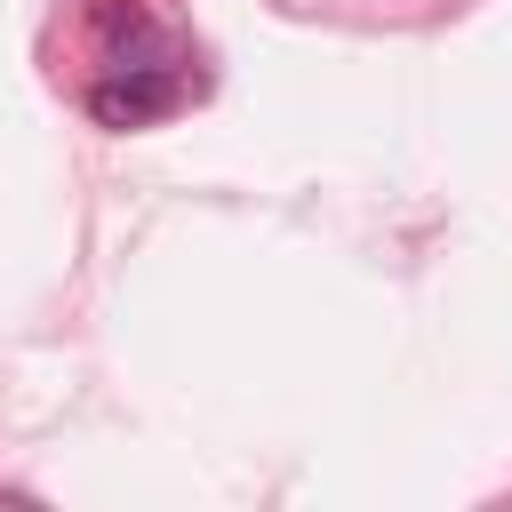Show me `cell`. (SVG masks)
<instances>
[{
    "mask_svg": "<svg viewBox=\"0 0 512 512\" xmlns=\"http://www.w3.org/2000/svg\"><path fill=\"white\" fill-rule=\"evenodd\" d=\"M88 16H96V32L120 48V64H128V48H144V40H152V16H144L136 0H96Z\"/></svg>",
    "mask_w": 512,
    "mask_h": 512,
    "instance_id": "cell-2",
    "label": "cell"
},
{
    "mask_svg": "<svg viewBox=\"0 0 512 512\" xmlns=\"http://www.w3.org/2000/svg\"><path fill=\"white\" fill-rule=\"evenodd\" d=\"M168 112H176V80L160 64H120V72H104L88 88V120L96 128H152Z\"/></svg>",
    "mask_w": 512,
    "mask_h": 512,
    "instance_id": "cell-1",
    "label": "cell"
}]
</instances>
